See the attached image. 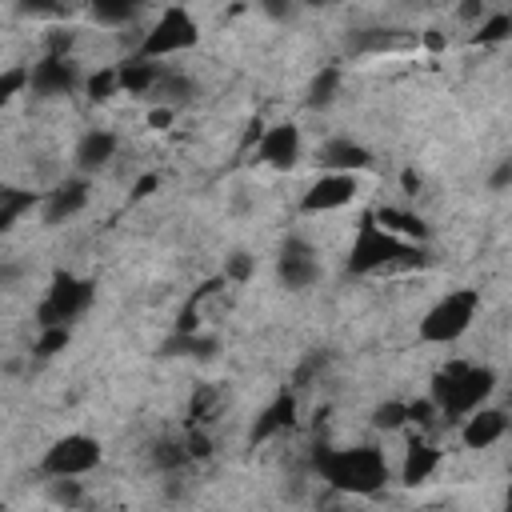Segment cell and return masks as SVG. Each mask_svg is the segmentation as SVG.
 Instances as JSON below:
<instances>
[{
    "label": "cell",
    "mask_w": 512,
    "mask_h": 512,
    "mask_svg": "<svg viewBox=\"0 0 512 512\" xmlns=\"http://www.w3.org/2000/svg\"><path fill=\"white\" fill-rule=\"evenodd\" d=\"M152 464L160 472H180L184 464H192V452L184 440H156L152 444Z\"/></svg>",
    "instance_id": "cell-25"
},
{
    "label": "cell",
    "mask_w": 512,
    "mask_h": 512,
    "mask_svg": "<svg viewBox=\"0 0 512 512\" xmlns=\"http://www.w3.org/2000/svg\"><path fill=\"white\" fill-rule=\"evenodd\" d=\"M28 76H32V72H28V68H20V64H16V68H4V72H0V104L16 100V92H20V88H28Z\"/></svg>",
    "instance_id": "cell-33"
},
{
    "label": "cell",
    "mask_w": 512,
    "mask_h": 512,
    "mask_svg": "<svg viewBox=\"0 0 512 512\" xmlns=\"http://www.w3.org/2000/svg\"><path fill=\"white\" fill-rule=\"evenodd\" d=\"M252 276H256V256H252V252L236 248V252L224 256V280H232V284H248Z\"/></svg>",
    "instance_id": "cell-32"
},
{
    "label": "cell",
    "mask_w": 512,
    "mask_h": 512,
    "mask_svg": "<svg viewBox=\"0 0 512 512\" xmlns=\"http://www.w3.org/2000/svg\"><path fill=\"white\" fill-rule=\"evenodd\" d=\"M296 424V396L292 392H280L260 416H256V424H252V444H268V440H276L280 432H288Z\"/></svg>",
    "instance_id": "cell-16"
},
{
    "label": "cell",
    "mask_w": 512,
    "mask_h": 512,
    "mask_svg": "<svg viewBox=\"0 0 512 512\" xmlns=\"http://www.w3.org/2000/svg\"><path fill=\"white\" fill-rule=\"evenodd\" d=\"M116 148H120L116 132H108V128H88V132L76 140V152H72V160H76V172L92 176V172L108 168V160L116 156Z\"/></svg>",
    "instance_id": "cell-14"
},
{
    "label": "cell",
    "mask_w": 512,
    "mask_h": 512,
    "mask_svg": "<svg viewBox=\"0 0 512 512\" xmlns=\"http://www.w3.org/2000/svg\"><path fill=\"white\" fill-rule=\"evenodd\" d=\"M492 392H496V372L488 364H472V360H448L428 384V396L436 400L444 420H464Z\"/></svg>",
    "instance_id": "cell-3"
},
{
    "label": "cell",
    "mask_w": 512,
    "mask_h": 512,
    "mask_svg": "<svg viewBox=\"0 0 512 512\" xmlns=\"http://www.w3.org/2000/svg\"><path fill=\"white\" fill-rule=\"evenodd\" d=\"M376 220H380L384 228H392L396 236H404V240H428V236H432L428 224H424L420 216L404 212V208H376Z\"/></svg>",
    "instance_id": "cell-22"
},
{
    "label": "cell",
    "mask_w": 512,
    "mask_h": 512,
    "mask_svg": "<svg viewBox=\"0 0 512 512\" xmlns=\"http://www.w3.org/2000/svg\"><path fill=\"white\" fill-rule=\"evenodd\" d=\"M120 68V88L128 92V96H152L156 92V84H160V76L168 72L160 60H148V56H128L124 64H116Z\"/></svg>",
    "instance_id": "cell-17"
},
{
    "label": "cell",
    "mask_w": 512,
    "mask_h": 512,
    "mask_svg": "<svg viewBox=\"0 0 512 512\" xmlns=\"http://www.w3.org/2000/svg\"><path fill=\"white\" fill-rule=\"evenodd\" d=\"M424 44H428V48H444V40H440V36H436V28H432V32H428V36H424Z\"/></svg>",
    "instance_id": "cell-43"
},
{
    "label": "cell",
    "mask_w": 512,
    "mask_h": 512,
    "mask_svg": "<svg viewBox=\"0 0 512 512\" xmlns=\"http://www.w3.org/2000/svg\"><path fill=\"white\" fill-rule=\"evenodd\" d=\"M320 272H324L320 252H316L308 240L288 236V240L280 244V252H276V276H280V284H284L288 292H308V288L320 280Z\"/></svg>",
    "instance_id": "cell-8"
},
{
    "label": "cell",
    "mask_w": 512,
    "mask_h": 512,
    "mask_svg": "<svg viewBox=\"0 0 512 512\" xmlns=\"http://www.w3.org/2000/svg\"><path fill=\"white\" fill-rule=\"evenodd\" d=\"M100 460H104V448H100L96 436H88V432H64V436H56L44 448L40 472L44 476H88L92 468H100Z\"/></svg>",
    "instance_id": "cell-7"
},
{
    "label": "cell",
    "mask_w": 512,
    "mask_h": 512,
    "mask_svg": "<svg viewBox=\"0 0 512 512\" xmlns=\"http://www.w3.org/2000/svg\"><path fill=\"white\" fill-rule=\"evenodd\" d=\"M68 340H72V324H48V328H40V336H36L32 352H36L40 360H48V356L64 352V348H68Z\"/></svg>",
    "instance_id": "cell-29"
},
{
    "label": "cell",
    "mask_w": 512,
    "mask_h": 512,
    "mask_svg": "<svg viewBox=\"0 0 512 512\" xmlns=\"http://www.w3.org/2000/svg\"><path fill=\"white\" fill-rule=\"evenodd\" d=\"M308 8H332V4H340V0H304Z\"/></svg>",
    "instance_id": "cell-44"
},
{
    "label": "cell",
    "mask_w": 512,
    "mask_h": 512,
    "mask_svg": "<svg viewBox=\"0 0 512 512\" xmlns=\"http://www.w3.org/2000/svg\"><path fill=\"white\" fill-rule=\"evenodd\" d=\"M96 300V284L76 276V272H56L44 300L36 304V328H48V324H72L80 320Z\"/></svg>",
    "instance_id": "cell-5"
},
{
    "label": "cell",
    "mask_w": 512,
    "mask_h": 512,
    "mask_svg": "<svg viewBox=\"0 0 512 512\" xmlns=\"http://www.w3.org/2000/svg\"><path fill=\"white\" fill-rule=\"evenodd\" d=\"M28 92L32 96H44V100H56V96H72L80 88V72L72 64V56H52L44 52L32 68H28Z\"/></svg>",
    "instance_id": "cell-10"
},
{
    "label": "cell",
    "mask_w": 512,
    "mask_h": 512,
    "mask_svg": "<svg viewBox=\"0 0 512 512\" xmlns=\"http://www.w3.org/2000/svg\"><path fill=\"white\" fill-rule=\"evenodd\" d=\"M88 196H92V184H88L84 172L60 180V184H56L52 192H44V200H40V216H44V224H64V220H72V216L88 204Z\"/></svg>",
    "instance_id": "cell-12"
},
{
    "label": "cell",
    "mask_w": 512,
    "mask_h": 512,
    "mask_svg": "<svg viewBox=\"0 0 512 512\" xmlns=\"http://www.w3.org/2000/svg\"><path fill=\"white\" fill-rule=\"evenodd\" d=\"M508 508H512V488H508Z\"/></svg>",
    "instance_id": "cell-45"
},
{
    "label": "cell",
    "mask_w": 512,
    "mask_h": 512,
    "mask_svg": "<svg viewBox=\"0 0 512 512\" xmlns=\"http://www.w3.org/2000/svg\"><path fill=\"white\" fill-rule=\"evenodd\" d=\"M184 444H188L192 460H208V456H212V440H208L204 424H188V432H184Z\"/></svg>",
    "instance_id": "cell-34"
},
{
    "label": "cell",
    "mask_w": 512,
    "mask_h": 512,
    "mask_svg": "<svg viewBox=\"0 0 512 512\" xmlns=\"http://www.w3.org/2000/svg\"><path fill=\"white\" fill-rule=\"evenodd\" d=\"M216 352V340L212 336H200L196 328L192 332H172L164 344H160V356H212Z\"/></svg>",
    "instance_id": "cell-21"
},
{
    "label": "cell",
    "mask_w": 512,
    "mask_h": 512,
    "mask_svg": "<svg viewBox=\"0 0 512 512\" xmlns=\"http://www.w3.org/2000/svg\"><path fill=\"white\" fill-rule=\"evenodd\" d=\"M316 164H320V172H368L372 152L348 136H332L316 148Z\"/></svg>",
    "instance_id": "cell-13"
},
{
    "label": "cell",
    "mask_w": 512,
    "mask_h": 512,
    "mask_svg": "<svg viewBox=\"0 0 512 512\" xmlns=\"http://www.w3.org/2000/svg\"><path fill=\"white\" fill-rule=\"evenodd\" d=\"M508 36H512V12H492V16H484V20L476 24L472 44H500V40H508Z\"/></svg>",
    "instance_id": "cell-28"
},
{
    "label": "cell",
    "mask_w": 512,
    "mask_h": 512,
    "mask_svg": "<svg viewBox=\"0 0 512 512\" xmlns=\"http://www.w3.org/2000/svg\"><path fill=\"white\" fill-rule=\"evenodd\" d=\"M32 204H36L32 192H24V188H4V192H0V232L16 228V220H20Z\"/></svg>",
    "instance_id": "cell-24"
},
{
    "label": "cell",
    "mask_w": 512,
    "mask_h": 512,
    "mask_svg": "<svg viewBox=\"0 0 512 512\" xmlns=\"http://www.w3.org/2000/svg\"><path fill=\"white\" fill-rule=\"evenodd\" d=\"M220 408V388L216 384H200L188 400V424H208Z\"/></svg>",
    "instance_id": "cell-27"
},
{
    "label": "cell",
    "mask_w": 512,
    "mask_h": 512,
    "mask_svg": "<svg viewBox=\"0 0 512 512\" xmlns=\"http://www.w3.org/2000/svg\"><path fill=\"white\" fill-rule=\"evenodd\" d=\"M300 152H304V144H300V128L292 120H280V124L264 128V136L256 144V160L264 168H276V172L296 168L300 164Z\"/></svg>",
    "instance_id": "cell-11"
},
{
    "label": "cell",
    "mask_w": 512,
    "mask_h": 512,
    "mask_svg": "<svg viewBox=\"0 0 512 512\" xmlns=\"http://www.w3.org/2000/svg\"><path fill=\"white\" fill-rule=\"evenodd\" d=\"M356 176H360V172H320V176L304 188L300 212H304V216H320V212H336V208L352 204L356 192H360V180H356Z\"/></svg>",
    "instance_id": "cell-9"
},
{
    "label": "cell",
    "mask_w": 512,
    "mask_h": 512,
    "mask_svg": "<svg viewBox=\"0 0 512 512\" xmlns=\"http://www.w3.org/2000/svg\"><path fill=\"white\" fill-rule=\"evenodd\" d=\"M512 184V160H500L496 168H492V176H488V188L492 192H504Z\"/></svg>",
    "instance_id": "cell-37"
},
{
    "label": "cell",
    "mask_w": 512,
    "mask_h": 512,
    "mask_svg": "<svg viewBox=\"0 0 512 512\" xmlns=\"http://www.w3.org/2000/svg\"><path fill=\"white\" fill-rule=\"evenodd\" d=\"M200 44V24L196 16L184 8V4H168L160 12V20L144 32L136 56H148V60H164V56H176V52H188Z\"/></svg>",
    "instance_id": "cell-6"
},
{
    "label": "cell",
    "mask_w": 512,
    "mask_h": 512,
    "mask_svg": "<svg viewBox=\"0 0 512 512\" xmlns=\"http://www.w3.org/2000/svg\"><path fill=\"white\" fill-rule=\"evenodd\" d=\"M456 12H460V20H464V24H480V20L488 16V12H484V0H460V8H456Z\"/></svg>",
    "instance_id": "cell-38"
},
{
    "label": "cell",
    "mask_w": 512,
    "mask_h": 512,
    "mask_svg": "<svg viewBox=\"0 0 512 512\" xmlns=\"http://www.w3.org/2000/svg\"><path fill=\"white\" fill-rule=\"evenodd\" d=\"M436 468H440V448L428 440H412L404 448V460H400V484H408V488L428 484Z\"/></svg>",
    "instance_id": "cell-18"
},
{
    "label": "cell",
    "mask_w": 512,
    "mask_h": 512,
    "mask_svg": "<svg viewBox=\"0 0 512 512\" xmlns=\"http://www.w3.org/2000/svg\"><path fill=\"white\" fill-rule=\"evenodd\" d=\"M144 8V0H88V12L96 24H128L136 20V12Z\"/></svg>",
    "instance_id": "cell-23"
},
{
    "label": "cell",
    "mask_w": 512,
    "mask_h": 512,
    "mask_svg": "<svg viewBox=\"0 0 512 512\" xmlns=\"http://www.w3.org/2000/svg\"><path fill=\"white\" fill-rule=\"evenodd\" d=\"M48 500L64 504V508H76L84 500V488H80L76 476H48Z\"/></svg>",
    "instance_id": "cell-31"
},
{
    "label": "cell",
    "mask_w": 512,
    "mask_h": 512,
    "mask_svg": "<svg viewBox=\"0 0 512 512\" xmlns=\"http://www.w3.org/2000/svg\"><path fill=\"white\" fill-rule=\"evenodd\" d=\"M156 184H160V176H152V172H148V176H140V180L132 184V200H144V196H152V188H156Z\"/></svg>",
    "instance_id": "cell-41"
},
{
    "label": "cell",
    "mask_w": 512,
    "mask_h": 512,
    "mask_svg": "<svg viewBox=\"0 0 512 512\" xmlns=\"http://www.w3.org/2000/svg\"><path fill=\"white\" fill-rule=\"evenodd\" d=\"M260 8H264L268 20H288L292 16V0H260Z\"/></svg>",
    "instance_id": "cell-39"
},
{
    "label": "cell",
    "mask_w": 512,
    "mask_h": 512,
    "mask_svg": "<svg viewBox=\"0 0 512 512\" xmlns=\"http://www.w3.org/2000/svg\"><path fill=\"white\" fill-rule=\"evenodd\" d=\"M400 180H404V188H408V196H416V188H420V176H416V172L408 168V172H404Z\"/></svg>",
    "instance_id": "cell-42"
},
{
    "label": "cell",
    "mask_w": 512,
    "mask_h": 512,
    "mask_svg": "<svg viewBox=\"0 0 512 512\" xmlns=\"http://www.w3.org/2000/svg\"><path fill=\"white\" fill-rule=\"evenodd\" d=\"M476 312H480V292H476V288H452V292H444V296L420 316L416 336H420L424 344H456V340L472 328Z\"/></svg>",
    "instance_id": "cell-4"
},
{
    "label": "cell",
    "mask_w": 512,
    "mask_h": 512,
    "mask_svg": "<svg viewBox=\"0 0 512 512\" xmlns=\"http://www.w3.org/2000/svg\"><path fill=\"white\" fill-rule=\"evenodd\" d=\"M44 48H48L52 56H68V52H72V32H68V28H52Z\"/></svg>",
    "instance_id": "cell-36"
},
{
    "label": "cell",
    "mask_w": 512,
    "mask_h": 512,
    "mask_svg": "<svg viewBox=\"0 0 512 512\" xmlns=\"http://www.w3.org/2000/svg\"><path fill=\"white\" fill-rule=\"evenodd\" d=\"M196 80L192 76H184V72H176V68H168L164 76H160V84H156V92L148 96L152 104H168V108H184V104H192L196 100Z\"/></svg>",
    "instance_id": "cell-19"
},
{
    "label": "cell",
    "mask_w": 512,
    "mask_h": 512,
    "mask_svg": "<svg viewBox=\"0 0 512 512\" xmlns=\"http://www.w3.org/2000/svg\"><path fill=\"white\" fill-rule=\"evenodd\" d=\"M20 16H56L64 12V0H16Z\"/></svg>",
    "instance_id": "cell-35"
},
{
    "label": "cell",
    "mask_w": 512,
    "mask_h": 512,
    "mask_svg": "<svg viewBox=\"0 0 512 512\" xmlns=\"http://www.w3.org/2000/svg\"><path fill=\"white\" fill-rule=\"evenodd\" d=\"M340 84H344V72H340L336 64H324V68L312 76L304 104H308L312 112H324V108H332V100L340 96Z\"/></svg>",
    "instance_id": "cell-20"
},
{
    "label": "cell",
    "mask_w": 512,
    "mask_h": 512,
    "mask_svg": "<svg viewBox=\"0 0 512 512\" xmlns=\"http://www.w3.org/2000/svg\"><path fill=\"white\" fill-rule=\"evenodd\" d=\"M424 264H428V252L416 240H404L392 228H384L376 220V212L360 216L352 248L344 256L348 276H380V272H392V268H424Z\"/></svg>",
    "instance_id": "cell-1"
},
{
    "label": "cell",
    "mask_w": 512,
    "mask_h": 512,
    "mask_svg": "<svg viewBox=\"0 0 512 512\" xmlns=\"http://www.w3.org/2000/svg\"><path fill=\"white\" fill-rule=\"evenodd\" d=\"M504 432H508V416H504L500 408H484V404H480L476 412H468L464 424H460L464 448H492Z\"/></svg>",
    "instance_id": "cell-15"
},
{
    "label": "cell",
    "mask_w": 512,
    "mask_h": 512,
    "mask_svg": "<svg viewBox=\"0 0 512 512\" xmlns=\"http://www.w3.org/2000/svg\"><path fill=\"white\" fill-rule=\"evenodd\" d=\"M172 116H176V108H168V104H156V108L148 112V124H152V128H168V124H172Z\"/></svg>",
    "instance_id": "cell-40"
},
{
    "label": "cell",
    "mask_w": 512,
    "mask_h": 512,
    "mask_svg": "<svg viewBox=\"0 0 512 512\" xmlns=\"http://www.w3.org/2000/svg\"><path fill=\"white\" fill-rule=\"evenodd\" d=\"M84 92H88L92 104H104V100L120 96V92H124V88H120V68H96V72L84 80Z\"/></svg>",
    "instance_id": "cell-26"
},
{
    "label": "cell",
    "mask_w": 512,
    "mask_h": 512,
    "mask_svg": "<svg viewBox=\"0 0 512 512\" xmlns=\"http://www.w3.org/2000/svg\"><path fill=\"white\" fill-rule=\"evenodd\" d=\"M320 480L336 492L348 496H372L388 484V460L380 448L360 444V448H316L312 456Z\"/></svg>",
    "instance_id": "cell-2"
},
{
    "label": "cell",
    "mask_w": 512,
    "mask_h": 512,
    "mask_svg": "<svg viewBox=\"0 0 512 512\" xmlns=\"http://www.w3.org/2000/svg\"><path fill=\"white\" fill-rule=\"evenodd\" d=\"M372 424H376L380 432L404 428V424H408V404H404V400H384V404H376V408H372Z\"/></svg>",
    "instance_id": "cell-30"
}]
</instances>
